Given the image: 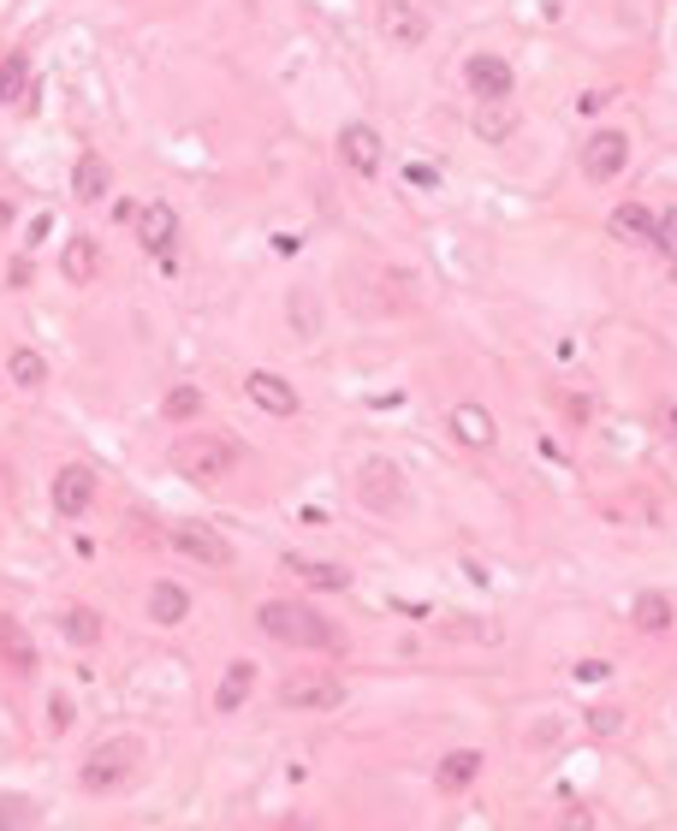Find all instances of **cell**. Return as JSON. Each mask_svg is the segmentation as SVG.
Instances as JSON below:
<instances>
[{
	"instance_id": "1",
	"label": "cell",
	"mask_w": 677,
	"mask_h": 831,
	"mask_svg": "<svg viewBox=\"0 0 677 831\" xmlns=\"http://www.w3.org/2000/svg\"><path fill=\"white\" fill-rule=\"evenodd\" d=\"M256 624L268 629L273 641H285V648H338V629L321 618L316 606H297V600H268V606L256 612Z\"/></svg>"
},
{
	"instance_id": "2",
	"label": "cell",
	"mask_w": 677,
	"mask_h": 831,
	"mask_svg": "<svg viewBox=\"0 0 677 831\" xmlns=\"http://www.w3.org/2000/svg\"><path fill=\"white\" fill-rule=\"evenodd\" d=\"M137 766H143V742L137 737H107L90 749V760H84V790L90 796H113V790H125L137 778Z\"/></svg>"
},
{
	"instance_id": "3",
	"label": "cell",
	"mask_w": 677,
	"mask_h": 831,
	"mask_svg": "<svg viewBox=\"0 0 677 831\" xmlns=\"http://www.w3.org/2000/svg\"><path fill=\"white\" fill-rule=\"evenodd\" d=\"M232 463H238V446L220 434H184L173 446V470L184 482H220V475H232Z\"/></svg>"
},
{
	"instance_id": "4",
	"label": "cell",
	"mask_w": 677,
	"mask_h": 831,
	"mask_svg": "<svg viewBox=\"0 0 677 831\" xmlns=\"http://www.w3.org/2000/svg\"><path fill=\"white\" fill-rule=\"evenodd\" d=\"M345 701V683L333 672H297L280 683V707L285 713H333Z\"/></svg>"
},
{
	"instance_id": "5",
	"label": "cell",
	"mask_w": 677,
	"mask_h": 831,
	"mask_svg": "<svg viewBox=\"0 0 677 831\" xmlns=\"http://www.w3.org/2000/svg\"><path fill=\"white\" fill-rule=\"evenodd\" d=\"M624 161H630V131H612V125H606V131H595L583 143V172L595 184H612L624 172Z\"/></svg>"
},
{
	"instance_id": "6",
	"label": "cell",
	"mask_w": 677,
	"mask_h": 831,
	"mask_svg": "<svg viewBox=\"0 0 677 831\" xmlns=\"http://www.w3.org/2000/svg\"><path fill=\"white\" fill-rule=\"evenodd\" d=\"M429 12L417 7V0H381V36L386 48H422L429 42Z\"/></svg>"
},
{
	"instance_id": "7",
	"label": "cell",
	"mask_w": 677,
	"mask_h": 831,
	"mask_svg": "<svg viewBox=\"0 0 677 831\" xmlns=\"http://www.w3.org/2000/svg\"><path fill=\"white\" fill-rule=\"evenodd\" d=\"M357 494H362V506H369V511H398V506H405V475H398V463L369 458V463H362V475H357Z\"/></svg>"
},
{
	"instance_id": "8",
	"label": "cell",
	"mask_w": 677,
	"mask_h": 831,
	"mask_svg": "<svg viewBox=\"0 0 677 831\" xmlns=\"http://www.w3.org/2000/svg\"><path fill=\"white\" fill-rule=\"evenodd\" d=\"M381 131L374 125H362V119H350V125H338V161H345L350 172H362V179H374L381 172Z\"/></svg>"
},
{
	"instance_id": "9",
	"label": "cell",
	"mask_w": 677,
	"mask_h": 831,
	"mask_svg": "<svg viewBox=\"0 0 677 831\" xmlns=\"http://www.w3.org/2000/svg\"><path fill=\"white\" fill-rule=\"evenodd\" d=\"M48 499H54V517H84L95 499V470L90 463H66L54 475V487H48Z\"/></svg>"
},
{
	"instance_id": "10",
	"label": "cell",
	"mask_w": 677,
	"mask_h": 831,
	"mask_svg": "<svg viewBox=\"0 0 677 831\" xmlns=\"http://www.w3.org/2000/svg\"><path fill=\"white\" fill-rule=\"evenodd\" d=\"M173 547H179L184 559L208 564V571H226V564H232V547H226V535H215L208 523H179V528H173Z\"/></svg>"
},
{
	"instance_id": "11",
	"label": "cell",
	"mask_w": 677,
	"mask_h": 831,
	"mask_svg": "<svg viewBox=\"0 0 677 831\" xmlns=\"http://www.w3.org/2000/svg\"><path fill=\"white\" fill-rule=\"evenodd\" d=\"M463 78H470L475 102H511V66L499 54H470V66H463Z\"/></svg>"
},
{
	"instance_id": "12",
	"label": "cell",
	"mask_w": 677,
	"mask_h": 831,
	"mask_svg": "<svg viewBox=\"0 0 677 831\" xmlns=\"http://www.w3.org/2000/svg\"><path fill=\"white\" fill-rule=\"evenodd\" d=\"M137 238H143L149 256L173 261V238H179V214H173V203H149V208H137Z\"/></svg>"
},
{
	"instance_id": "13",
	"label": "cell",
	"mask_w": 677,
	"mask_h": 831,
	"mask_svg": "<svg viewBox=\"0 0 677 831\" xmlns=\"http://www.w3.org/2000/svg\"><path fill=\"white\" fill-rule=\"evenodd\" d=\"M244 393L256 398L268 416H297V393H292V381H280V374H268V369H256V374H244Z\"/></svg>"
},
{
	"instance_id": "14",
	"label": "cell",
	"mask_w": 677,
	"mask_h": 831,
	"mask_svg": "<svg viewBox=\"0 0 677 831\" xmlns=\"http://www.w3.org/2000/svg\"><path fill=\"white\" fill-rule=\"evenodd\" d=\"M654 220H660L654 208H642V203H618V208L606 214V232L618 238V244H654Z\"/></svg>"
},
{
	"instance_id": "15",
	"label": "cell",
	"mask_w": 677,
	"mask_h": 831,
	"mask_svg": "<svg viewBox=\"0 0 677 831\" xmlns=\"http://www.w3.org/2000/svg\"><path fill=\"white\" fill-rule=\"evenodd\" d=\"M60 273H66V285H90L95 273H102V244H95V238H66Z\"/></svg>"
},
{
	"instance_id": "16",
	"label": "cell",
	"mask_w": 677,
	"mask_h": 831,
	"mask_svg": "<svg viewBox=\"0 0 677 831\" xmlns=\"http://www.w3.org/2000/svg\"><path fill=\"white\" fill-rule=\"evenodd\" d=\"M184 618H191V595H184L179 583H155V588H149V624L179 629Z\"/></svg>"
},
{
	"instance_id": "17",
	"label": "cell",
	"mask_w": 677,
	"mask_h": 831,
	"mask_svg": "<svg viewBox=\"0 0 677 831\" xmlns=\"http://www.w3.org/2000/svg\"><path fill=\"white\" fill-rule=\"evenodd\" d=\"M0 660H7L18 677L36 672V641H30V629H24L18 618H0Z\"/></svg>"
},
{
	"instance_id": "18",
	"label": "cell",
	"mask_w": 677,
	"mask_h": 831,
	"mask_svg": "<svg viewBox=\"0 0 677 831\" xmlns=\"http://www.w3.org/2000/svg\"><path fill=\"white\" fill-rule=\"evenodd\" d=\"M250 689H256V665L232 660V665H226V677H220V689H215V713H238L250 701Z\"/></svg>"
},
{
	"instance_id": "19",
	"label": "cell",
	"mask_w": 677,
	"mask_h": 831,
	"mask_svg": "<svg viewBox=\"0 0 677 831\" xmlns=\"http://www.w3.org/2000/svg\"><path fill=\"white\" fill-rule=\"evenodd\" d=\"M630 618H636V629H648V636H666V629L677 624V606H672V595H660V588H648V595H636Z\"/></svg>"
},
{
	"instance_id": "20",
	"label": "cell",
	"mask_w": 677,
	"mask_h": 831,
	"mask_svg": "<svg viewBox=\"0 0 677 831\" xmlns=\"http://www.w3.org/2000/svg\"><path fill=\"white\" fill-rule=\"evenodd\" d=\"M434 778H440V790H463L482 778V749H451L440 766H434Z\"/></svg>"
},
{
	"instance_id": "21",
	"label": "cell",
	"mask_w": 677,
	"mask_h": 831,
	"mask_svg": "<svg viewBox=\"0 0 677 831\" xmlns=\"http://www.w3.org/2000/svg\"><path fill=\"white\" fill-rule=\"evenodd\" d=\"M511 131H518V107L511 102H482L475 107V137H482V143H506Z\"/></svg>"
},
{
	"instance_id": "22",
	"label": "cell",
	"mask_w": 677,
	"mask_h": 831,
	"mask_svg": "<svg viewBox=\"0 0 677 831\" xmlns=\"http://www.w3.org/2000/svg\"><path fill=\"white\" fill-rule=\"evenodd\" d=\"M451 434H458L463 446H494V416L482 405H458L451 410Z\"/></svg>"
},
{
	"instance_id": "23",
	"label": "cell",
	"mask_w": 677,
	"mask_h": 831,
	"mask_svg": "<svg viewBox=\"0 0 677 831\" xmlns=\"http://www.w3.org/2000/svg\"><path fill=\"white\" fill-rule=\"evenodd\" d=\"M107 191V161L95 155H78V167H72V196H78V203H95V196Z\"/></svg>"
},
{
	"instance_id": "24",
	"label": "cell",
	"mask_w": 677,
	"mask_h": 831,
	"mask_svg": "<svg viewBox=\"0 0 677 831\" xmlns=\"http://www.w3.org/2000/svg\"><path fill=\"white\" fill-rule=\"evenodd\" d=\"M285 571L304 576L309 588H345V583H350L345 564H328V559H285Z\"/></svg>"
},
{
	"instance_id": "25",
	"label": "cell",
	"mask_w": 677,
	"mask_h": 831,
	"mask_svg": "<svg viewBox=\"0 0 677 831\" xmlns=\"http://www.w3.org/2000/svg\"><path fill=\"white\" fill-rule=\"evenodd\" d=\"M7 381H12V386H24V393H36V386L48 381L42 350H12V357H7Z\"/></svg>"
},
{
	"instance_id": "26",
	"label": "cell",
	"mask_w": 677,
	"mask_h": 831,
	"mask_svg": "<svg viewBox=\"0 0 677 831\" xmlns=\"http://www.w3.org/2000/svg\"><path fill=\"white\" fill-rule=\"evenodd\" d=\"M66 636L78 641V648H95V641H102V612L72 606V612H66Z\"/></svg>"
},
{
	"instance_id": "27",
	"label": "cell",
	"mask_w": 677,
	"mask_h": 831,
	"mask_svg": "<svg viewBox=\"0 0 677 831\" xmlns=\"http://www.w3.org/2000/svg\"><path fill=\"white\" fill-rule=\"evenodd\" d=\"M24 78H30V60H24V54L0 60V107H7V102H18V95H24Z\"/></svg>"
},
{
	"instance_id": "28",
	"label": "cell",
	"mask_w": 677,
	"mask_h": 831,
	"mask_svg": "<svg viewBox=\"0 0 677 831\" xmlns=\"http://www.w3.org/2000/svg\"><path fill=\"white\" fill-rule=\"evenodd\" d=\"M161 410H167V422H191V416L203 410V393H196V386H173Z\"/></svg>"
},
{
	"instance_id": "29",
	"label": "cell",
	"mask_w": 677,
	"mask_h": 831,
	"mask_svg": "<svg viewBox=\"0 0 677 831\" xmlns=\"http://www.w3.org/2000/svg\"><path fill=\"white\" fill-rule=\"evenodd\" d=\"M72 719H78V707H72L66 695H54V701H48V737H66Z\"/></svg>"
},
{
	"instance_id": "30",
	"label": "cell",
	"mask_w": 677,
	"mask_h": 831,
	"mask_svg": "<svg viewBox=\"0 0 677 831\" xmlns=\"http://www.w3.org/2000/svg\"><path fill=\"white\" fill-rule=\"evenodd\" d=\"M0 826H36V808L24 796H0Z\"/></svg>"
},
{
	"instance_id": "31",
	"label": "cell",
	"mask_w": 677,
	"mask_h": 831,
	"mask_svg": "<svg viewBox=\"0 0 677 831\" xmlns=\"http://www.w3.org/2000/svg\"><path fill=\"white\" fill-rule=\"evenodd\" d=\"M588 730H595V737H618V730H624V713H618V707H588Z\"/></svg>"
},
{
	"instance_id": "32",
	"label": "cell",
	"mask_w": 677,
	"mask_h": 831,
	"mask_svg": "<svg viewBox=\"0 0 677 831\" xmlns=\"http://www.w3.org/2000/svg\"><path fill=\"white\" fill-rule=\"evenodd\" d=\"M654 244H660V250H666V256L677 261V208H666V214L654 220Z\"/></svg>"
},
{
	"instance_id": "33",
	"label": "cell",
	"mask_w": 677,
	"mask_h": 831,
	"mask_svg": "<svg viewBox=\"0 0 677 831\" xmlns=\"http://www.w3.org/2000/svg\"><path fill=\"white\" fill-rule=\"evenodd\" d=\"M405 179H410V184H422V191H434V184H440V167H429V161H410Z\"/></svg>"
},
{
	"instance_id": "34",
	"label": "cell",
	"mask_w": 677,
	"mask_h": 831,
	"mask_svg": "<svg viewBox=\"0 0 677 831\" xmlns=\"http://www.w3.org/2000/svg\"><path fill=\"white\" fill-rule=\"evenodd\" d=\"M451 636H463V641H475V636H482V641H494L499 629H494V624H451Z\"/></svg>"
},
{
	"instance_id": "35",
	"label": "cell",
	"mask_w": 677,
	"mask_h": 831,
	"mask_svg": "<svg viewBox=\"0 0 677 831\" xmlns=\"http://www.w3.org/2000/svg\"><path fill=\"white\" fill-rule=\"evenodd\" d=\"M660 434L677 439V405H660Z\"/></svg>"
},
{
	"instance_id": "36",
	"label": "cell",
	"mask_w": 677,
	"mask_h": 831,
	"mask_svg": "<svg viewBox=\"0 0 677 831\" xmlns=\"http://www.w3.org/2000/svg\"><path fill=\"white\" fill-rule=\"evenodd\" d=\"M606 672H612L606 660H588V665H576V677H588V683H595V677H606Z\"/></svg>"
},
{
	"instance_id": "37",
	"label": "cell",
	"mask_w": 677,
	"mask_h": 831,
	"mask_svg": "<svg viewBox=\"0 0 677 831\" xmlns=\"http://www.w3.org/2000/svg\"><path fill=\"white\" fill-rule=\"evenodd\" d=\"M0 226H12V203H0Z\"/></svg>"
}]
</instances>
